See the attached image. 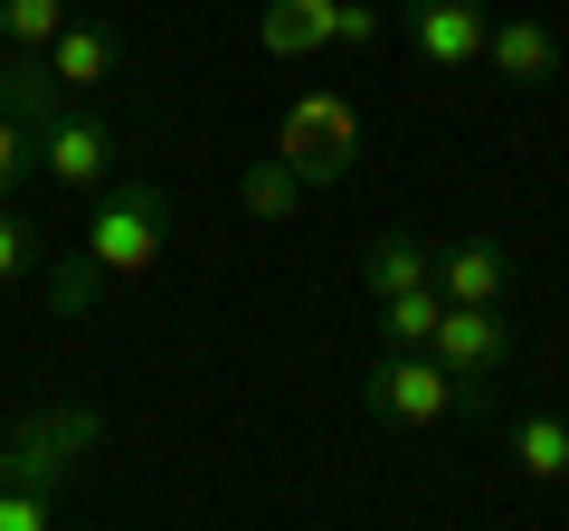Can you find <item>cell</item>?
I'll use <instances>...</instances> for the list:
<instances>
[{
	"label": "cell",
	"instance_id": "19",
	"mask_svg": "<svg viewBox=\"0 0 569 531\" xmlns=\"http://www.w3.org/2000/svg\"><path fill=\"white\" fill-rule=\"evenodd\" d=\"M39 171V143H29L20 114H0V200H20V181Z\"/></svg>",
	"mask_w": 569,
	"mask_h": 531
},
{
	"label": "cell",
	"instance_id": "5",
	"mask_svg": "<svg viewBox=\"0 0 569 531\" xmlns=\"http://www.w3.org/2000/svg\"><path fill=\"white\" fill-rule=\"evenodd\" d=\"M29 143H39V171H48V181H58V190H86V200H96V190L123 171V162H114V152H123V143H114V123H104L86 96L48 104V114L29 123Z\"/></svg>",
	"mask_w": 569,
	"mask_h": 531
},
{
	"label": "cell",
	"instance_id": "1",
	"mask_svg": "<svg viewBox=\"0 0 569 531\" xmlns=\"http://www.w3.org/2000/svg\"><path fill=\"white\" fill-rule=\"evenodd\" d=\"M171 247V190L152 181V171H114V181L96 190V219H86V247L77 257L96 266L104 285H133V275H152Z\"/></svg>",
	"mask_w": 569,
	"mask_h": 531
},
{
	"label": "cell",
	"instance_id": "17",
	"mask_svg": "<svg viewBox=\"0 0 569 531\" xmlns=\"http://www.w3.org/2000/svg\"><path fill=\"white\" fill-rule=\"evenodd\" d=\"M39 275V219L20 200H0V285H29Z\"/></svg>",
	"mask_w": 569,
	"mask_h": 531
},
{
	"label": "cell",
	"instance_id": "16",
	"mask_svg": "<svg viewBox=\"0 0 569 531\" xmlns=\"http://www.w3.org/2000/svg\"><path fill=\"white\" fill-rule=\"evenodd\" d=\"M67 29V0H0V48H20V58H39L48 39Z\"/></svg>",
	"mask_w": 569,
	"mask_h": 531
},
{
	"label": "cell",
	"instance_id": "15",
	"mask_svg": "<svg viewBox=\"0 0 569 531\" xmlns=\"http://www.w3.org/2000/svg\"><path fill=\"white\" fill-rule=\"evenodd\" d=\"M437 313H447V294H437V285L380 294V342H389V351H427V332H437Z\"/></svg>",
	"mask_w": 569,
	"mask_h": 531
},
{
	"label": "cell",
	"instance_id": "13",
	"mask_svg": "<svg viewBox=\"0 0 569 531\" xmlns=\"http://www.w3.org/2000/svg\"><path fill=\"white\" fill-rule=\"evenodd\" d=\"M503 447H512V465H522L531 484H569V418L522 409V418L503 428Z\"/></svg>",
	"mask_w": 569,
	"mask_h": 531
},
{
	"label": "cell",
	"instance_id": "12",
	"mask_svg": "<svg viewBox=\"0 0 569 531\" xmlns=\"http://www.w3.org/2000/svg\"><path fill=\"white\" fill-rule=\"evenodd\" d=\"M257 48L266 58H323L332 48V0H266L257 10Z\"/></svg>",
	"mask_w": 569,
	"mask_h": 531
},
{
	"label": "cell",
	"instance_id": "6",
	"mask_svg": "<svg viewBox=\"0 0 569 531\" xmlns=\"http://www.w3.org/2000/svg\"><path fill=\"white\" fill-rule=\"evenodd\" d=\"M399 29H408V48H418V67L466 77V67L485 58L493 10H485V0H399Z\"/></svg>",
	"mask_w": 569,
	"mask_h": 531
},
{
	"label": "cell",
	"instance_id": "3",
	"mask_svg": "<svg viewBox=\"0 0 569 531\" xmlns=\"http://www.w3.org/2000/svg\"><path fill=\"white\" fill-rule=\"evenodd\" d=\"M466 399H485V389H466L437 351H389L380 342V361L361 370V409L380 418V428H399V437H418V428H447Z\"/></svg>",
	"mask_w": 569,
	"mask_h": 531
},
{
	"label": "cell",
	"instance_id": "10",
	"mask_svg": "<svg viewBox=\"0 0 569 531\" xmlns=\"http://www.w3.org/2000/svg\"><path fill=\"white\" fill-rule=\"evenodd\" d=\"M437 294H447V304H503V294H512V247L503 238L437 247Z\"/></svg>",
	"mask_w": 569,
	"mask_h": 531
},
{
	"label": "cell",
	"instance_id": "20",
	"mask_svg": "<svg viewBox=\"0 0 569 531\" xmlns=\"http://www.w3.org/2000/svg\"><path fill=\"white\" fill-rule=\"evenodd\" d=\"M380 29H389L380 0H332V48H380Z\"/></svg>",
	"mask_w": 569,
	"mask_h": 531
},
{
	"label": "cell",
	"instance_id": "7",
	"mask_svg": "<svg viewBox=\"0 0 569 531\" xmlns=\"http://www.w3.org/2000/svg\"><path fill=\"white\" fill-rule=\"evenodd\" d=\"M427 351H437L466 389H485L493 370L512 361V323H503V304H447V313H437V332H427Z\"/></svg>",
	"mask_w": 569,
	"mask_h": 531
},
{
	"label": "cell",
	"instance_id": "2",
	"mask_svg": "<svg viewBox=\"0 0 569 531\" xmlns=\"http://www.w3.org/2000/svg\"><path fill=\"white\" fill-rule=\"evenodd\" d=\"M96 447H104V409H86V399H48V409H29L20 428L0 437V484H29V493L58 503V493L96 465Z\"/></svg>",
	"mask_w": 569,
	"mask_h": 531
},
{
	"label": "cell",
	"instance_id": "4",
	"mask_svg": "<svg viewBox=\"0 0 569 531\" xmlns=\"http://www.w3.org/2000/svg\"><path fill=\"white\" fill-rule=\"evenodd\" d=\"M276 152L295 162L305 190L351 181V162H361V114H351V96L342 86H305V96L276 114Z\"/></svg>",
	"mask_w": 569,
	"mask_h": 531
},
{
	"label": "cell",
	"instance_id": "11",
	"mask_svg": "<svg viewBox=\"0 0 569 531\" xmlns=\"http://www.w3.org/2000/svg\"><path fill=\"white\" fill-rule=\"evenodd\" d=\"M361 285H370V304H380V294H408V285H437V247H427L418 228H380V238L361 247Z\"/></svg>",
	"mask_w": 569,
	"mask_h": 531
},
{
	"label": "cell",
	"instance_id": "21",
	"mask_svg": "<svg viewBox=\"0 0 569 531\" xmlns=\"http://www.w3.org/2000/svg\"><path fill=\"white\" fill-rule=\"evenodd\" d=\"M48 522H58V503H48V493L0 484V531H48Z\"/></svg>",
	"mask_w": 569,
	"mask_h": 531
},
{
	"label": "cell",
	"instance_id": "8",
	"mask_svg": "<svg viewBox=\"0 0 569 531\" xmlns=\"http://www.w3.org/2000/svg\"><path fill=\"white\" fill-rule=\"evenodd\" d=\"M39 67H48L58 96H96V86L123 67V29H114V20H77V10H67V29L39 48Z\"/></svg>",
	"mask_w": 569,
	"mask_h": 531
},
{
	"label": "cell",
	"instance_id": "18",
	"mask_svg": "<svg viewBox=\"0 0 569 531\" xmlns=\"http://www.w3.org/2000/svg\"><path fill=\"white\" fill-rule=\"evenodd\" d=\"M96 285H104L96 266H86V257H67V266H58V275H48V313H58V323H77V313H86V304H96Z\"/></svg>",
	"mask_w": 569,
	"mask_h": 531
},
{
	"label": "cell",
	"instance_id": "14",
	"mask_svg": "<svg viewBox=\"0 0 569 531\" xmlns=\"http://www.w3.org/2000/svg\"><path fill=\"white\" fill-rule=\"evenodd\" d=\"M238 209H247L257 228H284L295 209H305V181H295V162H284V152L247 162V171H238Z\"/></svg>",
	"mask_w": 569,
	"mask_h": 531
},
{
	"label": "cell",
	"instance_id": "9",
	"mask_svg": "<svg viewBox=\"0 0 569 531\" xmlns=\"http://www.w3.org/2000/svg\"><path fill=\"white\" fill-rule=\"evenodd\" d=\"M485 67L503 86H522V96H541V86H560V39H550V20H493L485 29Z\"/></svg>",
	"mask_w": 569,
	"mask_h": 531
}]
</instances>
